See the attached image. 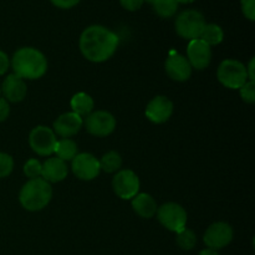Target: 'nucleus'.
I'll list each match as a JSON object with an SVG mask.
<instances>
[{"label": "nucleus", "mask_w": 255, "mask_h": 255, "mask_svg": "<svg viewBox=\"0 0 255 255\" xmlns=\"http://www.w3.org/2000/svg\"><path fill=\"white\" fill-rule=\"evenodd\" d=\"M119 44V36L102 25H91L86 27L80 36L81 54L85 59L96 64L111 59Z\"/></svg>", "instance_id": "1"}, {"label": "nucleus", "mask_w": 255, "mask_h": 255, "mask_svg": "<svg viewBox=\"0 0 255 255\" xmlns=\"http://www.w3.org/2000/svg\"><path fill=\"white\" fill-rule=\"evenodd\" d=\"M14 74L22 80H37L47 71V60L40 50L35 47H21L11 59Z\"/></svg>", "instance_id": "2"}, {"label": "nucleus", "mask_w": 255, "mask_h": 255, "mask_svg": "<svg viewBox=\"0 0 255 255\" xmlns=\"http://www.w3.org/2000/svg\"><path fill=\"white\" fill-rule=\"evenodd\" d=\"M52 187L49 182L40 178L29 179L19 193V202L22 208L29 212H39L50 203Z\"/></svg>", "instance_id": "3"}, {"label": "nucleus", "mask_w": 255, "mask_h": 255, "mask_svg": "<svg viewBox=\"0 0 255 255\" xmlns=\"http://www.w3.org/2000/svg\"><path fill=\"white\" fill-rule=\"evenodd\" d=\"M217 77L224 87L231 90H239L248 81L246 65L234 59H227L221 62L217 70Z\"/></svg>", "instance_id": "4"}, {"label": "nucleus", "mask_w": 255, "mask_h": 255, "mask_svg": "<svg viewBox=\"0 0 255 255\" xmlns=\"http://www.w3.org/2000/svg\"><path fill=\"white\" fill-rule=\"evenodd\" d=\"M206 25V20L198 10H186L176 19V31L181 37L187 40L199 39L201 32Z\"/></svg>", "instance_id": "5"}, {"label": "nucleus", "mask_w": 255, "mask_h": 255, "mask_svg": "<svg viewBox=\"0 0 255 255\" xmlns=\"http://www.w3.org/2000/svg\"><path fill=\"white\" fill-rule=\"evenodd\" d=\"M157 218L164 228L178 233L182 229L186 228L187 212L181 204L169 202V203L162 204L157 209Z\"/></svg>", "instance_id": "6"}, {"label": "nucleus", "mask_w": 255, "mask_h": 255, "mask_svg": "<svg viewBox=\"0 0 255 255\" xmlns=\"http://www.w3.org/2000/svg\"><path fill=\"white\" fill-rule=\"evenodd\" d=\"M56 134L46 126H36L29 134V144L39 156H50L54 153L56 144Z\"/></svg>", "instance_id": "7"}, {"label": "nucleus", "mask_w": 255, "mask_h": 255, "mask_svg": "<svg viewBox=\"0 0 255 255\" xmlns=\"http://www.w3.org/2000/svg\"><path fill=\"white\" fill-rule=\"evenodd\" d=\"M85 127L90 134L96 137H106L116 128V119L107 111L91 112L85 119Z\"/></svg>", "instance_id": "8"}, {"label": "nucleus", "mask_w": 255, "mask_h": 255, "mask_svg": "<svg viewBox=\"0 0 255 255\" xmlns=\"http://www.w3.org/2000/svg\"><path fill=\"white\" fill-rule=\"evenodd\" d=\"M112 188L121 199H132L138 194L139 179L131 169H121L112 179Z\"/></svg>", "instance_id": "9"}, {"label": "nucleus", "mask_w": 255, "mask_h": 255, "mask_svg": "<svg viewBox=\"0 0 255 255\" xmlns=\"http://www.w3.org/2000/svg\"><path fill=\"white\" fill-rule=\"evenodd\" d=\"M203 241L209 249L218 251L233 241V228L226 222H217L207 229Z\"/></svg>", "instance_id": "10"}, {"label": "nucleus", "mask_w": 255, "mask_h": 255, "mask_svg": "<svg viewBox=\"0 0 255 255\" xmlns=\"http://www.w3.org/2000/svg\"><path fill=\"white\" fill-rule=\"evenodd\" d=\"M71 169L81 181H92L101 172L99 159L91 153H77L72 159Z\"/></svg>", "instance_id": "11"}, {"label": "nucleus", "mask_w": 255, "mask_h": 255, "mask_svg": "<svg viewBox=\"0 0 255 255\" xmlns=\"http://www.w3.org/2000/svg\"><path fill=\"white\" fill-rule=\"evenodd\" d=\"M187 60L191 64L192 69L204 70L211 64V46L201 39L191 40L187 46Z\"/></svg>", "instance_id": "12"}, {"label": "nucleus", "mask_w": 255, "mask_h": 255, "mask_svg": "<svg viewBox=\"0 0 255 255\" xmlns=\"http://www.w3.org/2000/svg\"><path fill=\"white\" fill-rule=\"evenodd\" d=\"M173 114V102L166 96H156L146 107V117L156 125L164 124Z\"/></svg>", "instance_id": "13"}, {"label": "nucleus", "mask_w": 255, "mask_h": 255, "mask_svg": "<svg viewBox=\"0 0 255 255\" xmlns=\"http://www.w3.org/2000/svg\"><path fill=\"white\" fill-rule=\"evenodd\" d=\"M164 67H166L167 75L174 81H187L192 75V66L187 57L173 51L167 57Z\"/></svg>", "instance_id": "14"}, {"label": "nucleus", "mask_w": 255, "mask_h": 255, "mask_svg": "<svg viewBox=\"0 0 255 255\" xmlns=\"http://www.w3.org/2000/svg\"><path fill=\"white\" fill-rule=\"evenodd\" d=\"M82 125H84V120L81 116L75 112H66L57 117L56 121L54 122L52 131L55 132V134L61 136L62 138H70L81 129Z\"/></svg>", "instance_id": "15"}, {"label": "nucleus", "mask_w": 255, "mask_h": 255, "mask_svg": "<svg viewBox=\"0 0 255 255\" xmlns=\"http://www.w3.org/2000/svg\"><path fill=\"white\" fill-rule=\"evenodd\" d=\"M67 173H69V169H67L66 162L57 158V157L47 158L42 163L41 178L49 182L50 184L64 181L67 177Z\"/></svg>", "instance_id": "16"}, {"label": "nucleus", "mask_w": 255, "mask_h": 255, "mask_svg": "<svg viewBox=\"0 0 255 255\" xmlns=\"http://www.w3.org/2000/svg\"><path fill=\"white\" fill-rule=\"evenodd\" d=\"M1 91L6 101L20 102L26 96L27 87L21 77H19L15 74H11L2 82Z\"/></svg>", "instance_id": "17"}, {"label": "nucleus", "mask_w": 255, "mask_h": 255, "mask_svg": "<svg viewBox=\"0 0 255 255\" xmlns=\"http://www.w3.org/2000/svg\"><path fill=\"white\" fill-rule=\"evenodd\" d=\"M132 207L133 211L142 218H152L158 209L153 197L147 193H139L134 196L132 198Z\"/></svg>", "instance_id": "18"}, {"label": "nucleus", "mask_w": 255, "mask_h": 255, "mask_svg": "<svg viewBox=\"0 0 255 255\" xmlns=\"http://www.w3.org/2000/svg\"><path fill=\"white\" fill-rule=\"evenodd\" d=\"M70 105H71L72 112L81 117L89 116L91 112H94V99L86 92H79V94L74 95L71 101H70Z\"/></svg>", "instance_id": "19"}, {"label": "nucleus", "mask_w": 255, "mask_h": 255, "mask_svg": "<svg viewBox=\"0 0 255 255\" xmlns=\"http://www.w3.org/2000/svg\"><path fill=\"white\" fill-rule=\"evenodd\" d=\"M77 151H79V148H77L76 142L70 138H62L59 139L55 144L54 153H56L57 158L66 162L72 161L77 154Z\"/></svg>", "instance_id": "20"}, {"label": "nucleus", "mask_w": 255, "mask_h": 255, "mask_svg": "<svg viewBox=\"0 0 255 255\" xmlns=\"http://www.w3.org/2000/svg\"><path fill=\"white\" fill-rule=\"evenodd\" d=\"M224 32L219 25L217 24H206L204 25L203 30L201 32V36L199 39L203 40L206 44H208L209 46H213V45H218L223 41Z\"/></svg>", "instance_id": "21"}, {"label": "nucleus", "mask_w": 255, "mask_h": 255, "mask_svg": "<svg viewBox=\"0 0 255 255\" xmlns=\"http://www.w3.org/2000/svg\"><path fill=\"white\" fill-rule=\"evenodd\" d=\"M99 162L101 171L107 172V173L119 172L122 166V158L119 152L116 151H110L105 153Z\"/></svg>", "instance_id": "22"}, {"label": "nucleus", "mask_w": 255, "mask_h": 255, "mask_svg": "<svg viewBox=\"0 0 255 255\" xmlns=\"http://www.w3.org/2000/svg\"><path fill=\"white\" fill-rule=\"evenodd\" d=\"M153 6L154 11L162 17H171L178 9L177 0H146Z\"/></svg>", "instance_id": "23"}, {"label": "nucleus", "mask_w": 255, "mask_h": 255, "mask_svg": "<svg viewBox=\"0 0 255 255\" xmlns=\"http://www.w3.org/2000/svg\"><path fill=\"white\" fill-rule=\"evenodd\" d=\"M176 234V242L179 248H182L183 251H191V249L194 248V246L197 243V236L193 231H191L188 228H184Z\"/></svg>", "instance_id": "24"}, {"label": "nucleus", "mask_w": 255, "mask_h": 255, "mask_svg": "<svg viewBox=\"0 0 255 255\" xmlns=\"http://www.w3.org/2000/svg\"><path fill=\"white\" fill-rule=\"evenodd\" d=\"M41 169L42 164L37 159L31 158L24 164V174L30 179L40 178L41 177Z\"/></svg>", "instance_id": "25"}, {"label": "nucleus", "mask_w": 255, "mask_h": 255, "mask_svg": "<svg viewBox=\"0 0 255 255\" xmlns=\"http://www.w3.org/2000/svg\"><path fill=\"white\" fill-rule=\"evenodd\" d=\"M14 168V159L10 154L0 152V178L9 176Z\"/></svg>", "instance_id": "26"}, {"label": "nucleus", "mask_w": 255, "mask_h": 255, "mask_svg": "<svg viewBox=\"0 0 255 255\" xmlns=\"http://www.w3.org/2000/svg\"><path fill=\"white\" fill-rule=\"evenodd\" d=\"M241 97L247 104H254L255 102V85L254 81H247L243 86L239 89Z\"/></svg>", "instance_id": "27"}, {"label": "nucleus", "mask_w": 255, "mask_h": 255, "mask_svg": "<svg viewBox=\"0 0 255 255\" xmlns=\"http://www.w3.org/2000/svg\"><path fill=\"white\" fill-rule=\"evenodd\" d=\"M242 10L249 20L255 19V0H242Z\"/></svg>", "instance_id": "28"}, {"label": "nucleus", "mask_w": 255, "mask_h": 255, "mask_svg": "<svg viewBox=\"0 0 255 255\" xmlns=\"http://www.w3.org/2000/svg\"><path fill=\"white\" fill-rule=\"evenodd\" d=\"M120 2H121V5L125 9L134 11V10H138L142 6L144 0H120Z\"/></svg>", "instance_id": "29"}, {"label": "nucleus", "mask_w": 255, "mask_h": 255, "mask_svg": "<svg viewBox=\"0 0 255 255\" xmlns=\"http://www.w3.org/2000/svg\"><path fill=\"white\" fill-rule=\"evenodd\" d=\"M9 114H10L9 102H7L4 97H0V122L5 121V120L9 117Z\"/></svg>", "instance_id": "30"}, {"label": "nucleus", "mask_w": 255, "mask_h": 255, "mask_svg": "<svg viewBox=\"0 0 255 255\" xmlns=\"http://www.w3.org/2000/svg\"><path fill=\"white\" fill-rule=\"evenodd\" d=\"M79 1L80 0H51V2L55 6L61 7V9H70V7L79 4Z\"/></svg>", "instance_id": "31"}, {"label": "nucleus", "mask_w": 255, "mask_h": 255, "mask_svg": "<svg viewBox=\"0 0 255 255\" xmlns=\"http://www.w3.org/2000/svg\"><path fill=\"white\" fill-rule=\"evenodd\" d=\"M9 57H7V55L5 54L4 51H1L0 50V76L1 75H4L5 72L7 71V69H9Z\"/></svg>", "instance_id": "32"}, {"label": "nucleus", "mask_w": 255, "mask_h": 255, "mask_svg": "<svg viewBox=\"0 0 255 255\" xmlns=\"http://www.w3.org/2000/svg\"><path fill=\"white\" fill-rule=\"evenodd\" d=\"M254 62H255V59L253 57V59H252L251 61H249L248 67H246V69H247V75H248L249 81H254V79H255V75H254Z\"/></svg>", "instance_id": "33"}, {"label": "nucleus", "mask_w": 255, "mask_h": 255, "mask_svg": "<svg viewBox=\"0 0 255 255\" xmlns=\"http://www.w3.org/2000/svg\"><path fill=\"white\" fill-rule=\"evenodd\" d=\"M199 255H219L218 253H217V251H213V249H204V251H202L201 253H199Z\"/></svg>", "instance_id": "34"}, {"label": "nucleus", "mask_w": 255, "mask_h": 255, "mask_svg": "<svg viewBox=\"0 0 255 255\" xmlns=\"http://www.w3.org/2000/svg\"><path fill=\"white\" fill-rule=\"evenodd\" d=\"M194 0H177V2H182V4H188V2H193Z\"/></svg>", "instance_id": "35"}]
</instances>
